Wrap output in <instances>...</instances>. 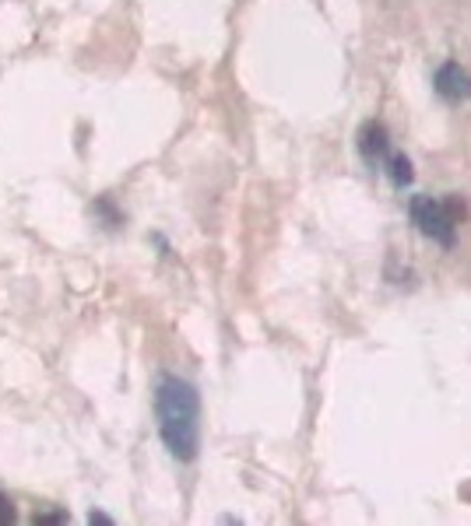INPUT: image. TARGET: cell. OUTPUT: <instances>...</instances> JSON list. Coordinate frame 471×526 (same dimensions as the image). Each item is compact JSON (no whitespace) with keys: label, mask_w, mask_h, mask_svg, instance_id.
<instances>
[{"label":"cell","mask_w":471,"mask_h":526,"mask_svg":"<svg viewBox=\"0 0 471 526\" xmlns=\"http://www.w3.org/2000/svg\"><path fill=\"white\" fill-rule=\"evenodd\" d=\"M155 418H159V436L166 442L169 456L190 463L200 449V393L197 386L162 372L155 383Z\"/></svg>","instance_id":"6da1fadb"},{"label":"cell","mask_w":471,"mask_h":526,"mask_svg":"<svg viewBox=\"0 0 471 526\" xmlns=\"http://www.w3.org/2000/svg\"><path fill=\"white\" fill-rule=\"evenodd\" d=\"M412 221L419 225V232H422L426 239L440 243L444 250H451V246L458 243V221L447 214L444 200H433V197L419 193V197L412 200Z\"/></svg>","instance_id":"7a4b0ae2"},{"label":"cell","mask_w":471,"mask_h":526,"mask_svg":"<svg viewBox=\"0 0 471 526\" xmlns=\"http://www.w3.org/2000/svg\"><path fill=\"white\" fill-rule=\"evenodd\" d=\"M433 85H436V95L447 98V102H465V98H471V74L458 60H447V64L436 71Z\"/></svg>","instance_id":"3957f363"},{"label":"cell","mask_w":471,"mask_h":526,"mask_svg":"<svg viewBox=\"0 0 471 526\" xmlns=\"http://www.w3.org/2000/svg\"><path fill=\"white\" fill-rule=\"evenodd\" d=\"M359 155H363L370 166H377L380 159L390 155V134H387V127H383L380 120H366V123L359 127Z\"/></svg>","instance_id":"277c9868"},{"label":"cell","mask_w":471,"mask_h":526,"mask_svg":"<svg viewBox=\"0 0 471 526\" xmlns=\"http://www.w3.org/2000/svg\"><path fill=\"white\" fill-rule=\"evenodd\" d=\"M387 173H390V182L397 186V190H404L412 179H415V173H412V162H408V155H390L387 159Z\"/></svg>","instance_id":"5b68a950"},{"label":"cell","mask_w":471,"mask_h":526,"mask_svg":"<svg viewBox=\"0 0 471 526\" xmlns=\"http://www.w3.org/2000/svg\"><path fill=\"white\" fill-rule=\"evenodd\" d=\"M444 207H447V214H451L458 225L468 218V204H465V197H461V193H447V197H444Z\"/></svg>","instance_id":"8992f818"},{"label":"cell","mask_w":471,"mask_h":526,"mask_svg":"<svg viewBox=\"0 0 471 526\" xmlns=\"http://www.w3.org/2000/svg\"><path fill=\"white\" fill-rule=\"evenodd\" d=\"M95 211L106 218V225H109V228H116V225H120V214L113 211V204H109L106 197H102V200H95Z\"/></svg>","instance_id":"52a82bcc"},{"label":"cell","mask_w":471,"mask_h":526,"mask_svg":"<svg viewBox=\"0 0 471 526\" xmlns=\"http://www.w3.org/2000/svg\"><path fill=\"white\" fill-rule=\"evenodd\" d=\"M18 520V513H14V502L7 499V495H0V526H11Z\"/></svg>","instance_id":"ba28073f"},{"label":"cell","mask_w":471,"mask_h":526,"mask_svg":"<svg viewBox=\"0 0 471 526\" xmlns=\"http://www.w3.org/2000/svg\"><path fill=\"white\" fill-rule=\"evenodd\" d=\"M39 523H67V516H64V513H39V516H35V526Z\"/></svg>","instance_id":"9c48e42d"},{"label":"cell","mask_w":471,"mask_h":526,"mask_svg":"<svg viewBox=\"0 0 471 526\" xmlns=\"http://www.w3.org/2000/svg\"><path fill=\"white\" fill-rule=\"evenodd\" d=\"M89 523H113V520H109L106 513H92V516H89Z\"/></svg>","instance_id":"30bf717a"}]
</instances>
